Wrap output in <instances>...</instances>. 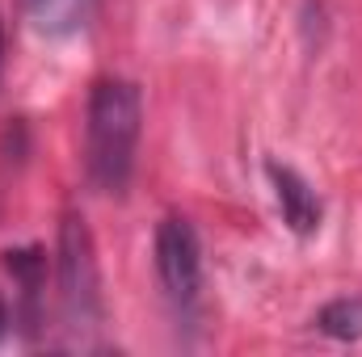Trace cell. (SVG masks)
<instances>
[{"instance_id":"cell-1","label":"cell","mask_w":362,"mask_h":357,"mask_svg":"<svg viewBox=\"0 0 362 357\" xmlns=\"http://www.w3.org/2000/svg\"><path fill=\"white\" fill-rule=\"evenodd\" d=\"M144 135V97L122 76H101L85 114V173L101 193H122Z\"/></svg>"},{"instance_id":"cell-2","label":"cell","mask_w":362,"mask_h":357,"mask_svg":"<svg viewBox=\"0 0 362 357\" xmlns=\"http://www.w3.org/2000/svg\"><path fill=\"white\" fill-rule=\"evenodd\" d=\"M156 277L177 311H194L202 294V244L189 219L169 214L156 227Z\"/></svg>"},{"instance_id":"cell-3","label":"cell","mask_w":362,"mask_h":357,"mask_svg":"<svg viewBox=\"0 0 362 357\" xmlns=\"http://www.w3.org/2000/svg\"><path fill=\"white\" fill-rule=\"evenodd\" d=\"M97 253H93V236L81 214H64L59 227V294L72 320H93L97 315Z\"/></svg>"},{"instance_id":"cell-4","label":"cell","mask_w":362,"mask_h":357,"mask_svg":"<svg viewBox=\"0 0 362 357\" xmlns=\"http://www.w3.org/2000/svg\"><path fill=\"white\" fill-rule=\"evenodd\" d=\"M266 173L274 181V193H278V206H282V219L291 223V231L312 236L320 227V198H316V189L286 164H270Z\"/></svg>"},{"instance_id":"cell-5","label":"cell","mask_w":362,"mask_h":357,"mask_svg":"<svg viewBox=\"0 0 362 357\" xmlns=\"http://www.w3.org/2000/svg\"><path fill=\"white\" fill-rule=\"evenodd\" d=\"M93 0H30V17L42 34H72L85 25Z\"/></svg>"},{"instance_id":"cell-6","label":"cell","mask_w":362,"mask_h":357,"mask_svg":"<svg viewBox=\"0 0 362 357\" xmlns=\"http://www.w3.org/2000/svg\"><path fill=\"white\" fill-rule=\"evenodd\" d=\"M320 332L337 337V341H358L362 337V298H337L320 311Z\"/></svg>"},{"instance_id":"cell-7","label":"cell","mask_w":362,"mask_h":357,"mask_svg":"<svg viewBox=\"0 0 362 357\" xmlns=\"http://www.w3.org/2000/svg\"><path fill=\"white\" fill-rule=\"evenodd\" d=\"M4 320H8V311H4V298H0V332H4Z\"/></svg>"},{"instance_id":"cell-8","label":"cell","mask_w":362,"mask_h":357,"mask_svg":"<svg viewBox=\"0 0 362 357\" xmlns=\"http://www.w3.org/2000/svg\"><path fill=\"white\" fill-rule=\"evenodd\" d=\"M0 68H4V30H0Z\"/></svg>"}]
</instances>
